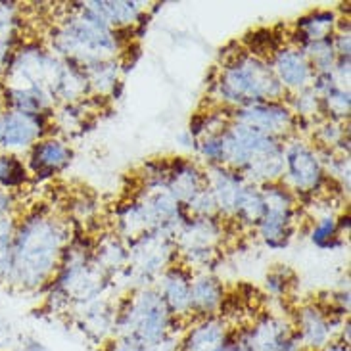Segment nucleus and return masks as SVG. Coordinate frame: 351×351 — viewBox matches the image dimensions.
<instances>
[{
    "instance_id": "nucleus-18",
    "label": "nucleus",
    "mask_w": 351,
    "mask_h": 351,
    "mask_svg": "<svg viewBox=\"0 0 351 351\" xmlns=\"http://www.w3.org/2000/svg\"><path fill=\"white\" fill-rule=\"evenodd\" d=\"M225 290L217 278L211 275H202L190 282V313L202 319L213 317L219 307H223Z\"/></svg>"
},
{
    "instance_id": "nucleus-35",
    "label": "nucleus",
    "mask_w": 351,
    "mask_h": 351,
    "mask_svg": "<svg viewBox=\"0 0 351 351\" xmlns=\"http://www.w3.org/2000/svg\"><path fill=\"white\" fill-rule=\"evenodd\" d=\"M321 351H350V343H343L340 340H332V342Z\"/></svg>"
},
{
    "instance_id": "nucleus-21",
    "label": "nucleus",
    "mask_w": 351,
    "mask_h": 351,
    "mask_svg": "<svg viewBox=\"0 0 351 351\" xmlns=\"http://www.w3.org/2000/svg\"><path fill=\"white\" fill-rule=\"evenodd\" d=\"M85 8L90 10L96 18L102 19L112 29L133 25L143 16L138 2H86Z\"/></svg>"
},
{
    "instance_id": "nucleus-10",
    "label": "nucleus",
    "mask_w": 351,
    "mask_h": 351,
    "mask_svg": "<svg viewBox=\"0 0 351 351\" xmlns=\"http://www.w3.org/2000/svg\"><path fill=\"white\" fill-rule=\"evenodd\" d=\"M294 332L305 351H321L334 340L338 332L334 326V313H326L319 305H304L294 321Z\"/></svg>"
},
{
    "instance_id": "nucleus-25",
    "label": "nucleus",
    "mask_w": 351,
    "mask_h": 351,
    "mask_svg": "<svg viewBox=\"0 0 351 351\" xmlns=\"http://www.w3.org/2000/svg\"><path fill=\"white\" fill-rule=\"evenodd\" d=\"M14 230H16L14 217L4 219V221L0 223V282H4V278H6V275H8Z\"/></svg>"
},
{
    "instance_id": "nucleus-5",
    "label": "nucleus",
    "mask_w": 351,
    "mask_h": 351,
    "mask_svg": "<svg viewBox=\"0 0 351 351\" xmlns=\"http://www.w3.org/2000/svg\"><path fill=\"white\" fill-rule=\"evenodd\" d=\"M173 321L175 317L169 313L162 294L158 290H143L125 309L115 313L114 334H131L154 348L171 336Z\"/></svg>"
},
{
    "instance_id": "nucleus-32",
    "label": "nucleus",
    "mask_w": 351,
    "mask_h": 351,
    "mask_svg": "<svg viewBox=\"0 0 351 351\" xmlns=\"http://www.w3.org/2000/svg\"><path fill=\"white\" fill-rule=\"evenodd\" d=\"M19 348H21V351H50L47 348V343L40 342L35 336H23L19 340Z\"/></svg>"
},
{
    "instance_id": "nucleus-9",
    "label": "nucleus",
    "mask_w": 351,
    "mask_h": 351,
    "mask_svg": "<svg viewBox=\"0 0 351 351\" xmlns=\"http://www.w3.org/2000/svg\"><path fill=\"white\" fill-rule=\"evenodd\" d=\"M234 123L246 125L267 136H280L294 127V114L280 102H256L238 108Z\"/></svg>"
},
{
    "instance_id": "nucleus-16",
    "label": "nucleus",
    "mask_w": 351,
    "mask_h": 351,
    "mask_svg": "<svg viewBox=\"0 0 351 351\" xmlns=\"http://www.w3.org/2000/svg\"><path fill=\"white\" fill-rule=\"evenodd\" d=\"M71 150L66 144L56 138H45L38 141L29 154V167L37 177H52L54 173L62 171L69 163Z\"/></svg>"
},
{
    "instance_id": "nucleus-29",
    "label": "nucleus",
    "mask_w": 351,
    "mask_h": 351,
    "mask_svg": "<svg viewBox=\"0 0 351 351\" xmlns=\"http://www.w3.org/2000/svg\"><path fill=\"white\" fill-rule=\"evenodd\" d=\"M14 2H0V38L14 37V27L18 23Z\"/></svg>"
},
{
    "instance_id": "nucleus-1",
    "label": "nucleus",
    "mask_w": 351,
    "mask_h": 351,
    "mask_svg": "<svg viewBox=\"0 0 351 351\" xmlns=\"http://www.w3.org/2000/svg\"><path fill=\"white\" fill-rule=\"evenodd\" d=\"M66 244V228L47 215H29L16 225L6 285L35 290L52 275Z\"/></svg>"
},
{
    "instance_id": "nucleus-2",
    "label": "nucleus",
    "mask_w": 351,
    "mask_h": 351,
    "mask_svg": "<svg viewBox=\"0 0 351 351\" xmlns=\"http://www.w3.org/2000/svg\"><path fill=\"white\" fill-rule=\"evenodd\" d=\"M223 163L244 173L254 182H273L285 175V144L273 136L232 123L221 133Z\"/></svg>"
},
{
    "instance_id": "nucleus-13",
    "label": "nucleus",
    "mask_w": 351,
    "mask_h": 351,
    "mask_svg": "<svg viewBox=\"0 0 351 351\" xmlns=\"http://www.w3.org/2000/svg\"><path fill=\"white\" fill-rule=\"evenodd\" d=\"M271 67H273V73L280 85L285 88H294L298 93L309 88L311 81L315 79L313 67L309 64L307 56L302 52V48L276 50Z\"/></svg>"
},
{
    "instance_id": "nucleus-3",
    "label": "nucleus",
    "mask_w": 351,
    "mask_h": 351,
    "mask_svg": "<svg viewBox=\"0 0 351 351\" xmlns=\"http://www.w3.org/2000/svg\"><path fill=\"white\" fill-rule=\"evenodd\" d=\"M52 47L60 54L81 62L83 67H88L112 60L119 48V40L115 37L114 29L108 27L83 4L77 16L66 19V23L58 29L56 37L52 38Z\"/></svg>"
},
{
    "instance_id": "nucleus-7",
    "label": "nucleus",
    "mask_w": 351,
    "mask_h": 351,
    "mask_svg": "<svg viewBox=\"0 0 351 351\" xmlns=\"http://www.w3.org/2000/svg\"><path fill=\"white\" fill-rule=\"evenodd\" d=\"M45 134V114H27L6 110L0 112V150H27Z\"/></svg>"
},
{
    "instance_id": "nucleus-4",
    "label": "nucleus",
    "mask_w": 351,
    "mask_h": 351,
    "mask_svg": "<svg viewBox=\"0 0 351 351\" xmlns=\"http://www.w3.org/2000/svg\"><path fill=\"white\" fill-rule=\"evenodd\" d=\"M217 93L223 102L242 108L256 102H276L285 95V86L263 58L242 54L223 69Z\"/></svg>"
},
{
    "instance_id": "nucleus-22",
    "label": "nucleus",
    "mask_w": 351,
    "mask_h": 351,
    "mask_svg": "<svg viewBox=\"0 0 351 351\" xmlns=\"http://www.w3.org/2000/svg\"><path fill=\"white\" fill-rule=\"evenodd\" d=\"M115 313L110 311L104 304H86L85 311L81 315V326L83 332H86L90 338H95L96 342H104L110 334L114 332Z\"/></svg>"
},
{
    "instance_id": "nucleus-34",
    "label": "nucleus",
    "mask_w": 351,
    "mask_h": 351,
    "mask_svg": "<svg viewBox=\"0 0 351 351\" xmlns=\"http://www.w3.org/2000/svg\"><path fill=\"white\" fill-rule=\"evenodd\" d=\"M12 206H14V198H12V194L10 192H4V190H0V223L4 221V219L12 217Z\"/></svg>"
},
{
    "instance_id": "nucleus-30",
    "label": "nucleus",
    "mask_w": 351,
    "mask_h": 351,
    "mask_svg": "<svg viewBox=\"0 0 351 351\" xmlns=\"http://www.w3.org/2000/svg\"><path fill=\"white\" fill-rule=\"evenodd\" d=\"M16 343V330L8 319L0 317V351L10 350Z\"/></svg>"
},
{
    "instance_id": "nucleus-33",
    "label": "nucleus",
    "mask_w": 351,
    "mask_h": 351,
    "mask_svg": "<svg viewBox=\"0 0 351 351\" xmlns=\"http://www.w3.org/2000/svg\"><path fill=\"white\" fill-rule=\"evenodd\" d=\"M12 38H0V71H6L10 58H12Z\"/></svg>"
},
{
    "instance_id": "nucleus-31",
    "label": "nucleus",
    "mask_w": 351,
    "mask_h": 351,
    "mask_svg": "<svg viewBox=\"0 0 351 351\" xmlns=\"http://www.w3.org/2000/svg\"><path fill=\"white\" fill-rule=\"evenodd\" d=\"M342 136H343V131L338 127V125L334 123V121H328V123L324 125L323 129H321V138H323L324 143L328 144V146H334V144L338 143Z\"/></svg>"
},
{
    "instance_id": "nucleus-23",
    "label": "nucleus",
    "mask_w": 351,
    "mask_h": 351,
    "mask_svg": "<svg viewBox=\"0 0 351 351\" xmlns=\"http://www.w3.org/2000/svg\"><path fill=\"white\" fill-rule=\"evenodd\" d=\"M336 25V14L334 12H313L298 21V29L304 37V43L311 40H323L332 35V29Z\"/></svg>"
},
{
    "instance_id": "nucleus-20",
    "label": "nucleus",
    "mask_w": 351,
    "mask_h": 351,
    "mask_svg": "<svg viewBox=\"0 0 351 351\" xmlns=\"http://www.w3.org/2000/svg\"><path fill=\"white\" fill-rule=\"evenodd\" d=\"M206 182L208 180L204 179V175L196 169V165L179 162L173 169L167 171L165 189L179 204L189 206L190 199L208 186Z\"/></svg>"
},
{
    "instance_id": "nucleus-36",
    "label": "nucleus",
    "mask_w": 351,
    "mask_h": 351,
    "mask_svg": "<svg viewBox=\"0 0 351 351\" xmlns=\"http://www.w3.org/2000/svg\"><path fill=\"white\" fill-rule=\"evenodd\" d=\"M223 351H238V346H237V336H232L230 340H228V343L225 346V350Z\"/></svg>"
},
{
    "instance_id": "nucleus-11",
    "label": "nucleus",
    "mask_w": 351,
    "mask_h": 351,
    "mask_svg": "<svg viewBox=\"0 0 351 351\" xmlns=\"http://www.w3.org/2000/svg\"><path fill=\"white\" fill-rule=\"evenodd\" d=\"M177 237L190 263H208L221 237V228L213 217H198L184 223Z\"/></svg>"
},
{
    "instance_id": "nucleus-6",
    "label": "nucleus",
    "mask_w": 351,
    "mask_h": 351,
    "mask_svg": "<svg viewBox=\"0 0 351 351\" xmlns=\"http://www.w3.org/2000/svg\"><path fill=\"white\" fill-rule=\"evenodd\" d=\"M265 202V213L259 221V234L271 247L286 246L292 234V219H294V199L292 194L282 186L269 182L261 190Z\"/></svg>"
},
{
    "instance_id": "nucleus-15",
    "label": "nucleus",
    "mask_w": 351,
    "mask_h": 351,
    "mask_svg": "<svg viewBox=\"0 0 351 351\" xmlns=\"http://www.w3.org/2000/svg\"><path fill=\"white\" fill-rule=\"evenodd\" d=\"M244 186H246V182L242 180V177L238 173L230 171L227 167H221V165L211 167L208 189L213 194L217 211H223L225 215H234L237 204Z\"/></svg>"
},
{
    "instance_id": "nucleus-12",
    "label": "nucleus",
    "mask_w": 351,
    "mask_h": 351,
    "mask_svg": "<svg viewBox=\"0 0 351 351\" xmlns=\"http://www.w3.org/2000/svg\"><path fill=\"white\" fill-rule=\"evenodd\" d=\"M171 237L173 234L165 230L146 232L144 237H138L136 244L131 247L129 259L141 275L152 276L162 271L171 256Z\"/></svg>"
},
{
    "instance_id": "nucleus-17",
    "label": "nucleus",
    "mask_w": 351,
    "mask_h": 351,
    "mask_svg": "<svg viewBox=\"0 0 351 351\" xmlns=\"http://www.w3.org/2000/svg\"><path fill=\"white\" fill-rule=\"evenodd\" d=\"M292 332H294L292 324L285 323L282 319L265 315L247 332L240 334V336L250 343V348L254 351H278L280 343L285 342Z\"/></svg>"
},
{
    "instance_id": "nucleus-26",
    "label": "nucleus",
    "mask_w": 351,
    "mask_h": 351,
    "mask_svg": "<svg viewBox=\"0 0 351 351\" xmlns=\"http://www.w3.org/2000/svg\"><path fill=\"white\" fill-rule=\"evenodd\" d=\"M127 259V252L125 247L117 242V240H112L104 246L98 250V265L102 269H114V267H119Z\"/></svg>"
},
{
    "instance_id": "nucleus-19",
    "label": "nucleus",
    "mask_w": 351,
    "mask_h": 351,
    "mask_svg": "<svg viewBox=\"0 0 351 351\" xmlns=\"http://www.w3.org/2000/svg\"><path fill=\"white\" fill-rule=\"evenodd\" d=\"M190 275L180 267H173L163 275L160 294L175 319L190 315Z\"/></svg>"
},
{
    "instance_id": "nucleus-8",
    "label": "nucleus",
    "mask_w": 351,
    "mask_h": 351,
    "mask_svg": "<svg viewBox=\"0 0 351 351\" xmlns=\"http://www.w3.org/2000/svg\"><path fill=\"white\" fill-rule=\"evenodd\" d=\"M285 175L298 192H313L324 179L323 162L307 144H288L285 148Z\"/></svg>"
},
{
    "instance_id": "nucleus-24",
    "label": "nucleus",
    "mask_w": 351,
    "mask_h": 351,
    "mask_svg": "<svg viewBox=\"0 0 351 351\" xmlns=\"http://www.w3.org/2000/svg\"><path fill=\"white\" fill-rule=\"evenodd\" d=\"M263 213H265V202H263L261 190L246 184L240 194L234 215L247 225H259V221L263 219Z\"/></svg>"
},
{
    "instance_id": "nucleus-14",
    "label": "nucleus",
    "mask_w": 351,
    "mask_h": 351,
    "mask_svg": "<svg viewBox=\"0 0 351 351\" xmlns=\"http://www.w3.org/2000/svg\"><path fill=\"white\" fill-rule=\"evenodd\" d=\"M230 338L232 334L227 321L213 315L190 326L179 343V351H223Z\"/></svg>"
},
{
    "instance_id": "nucleus-28",
    "label": "nucleus",
    "mask_w": 351,
    "mask_h": 351,
    "mask_svg": "<svg viewBox=\"0 0 351 351\" xmlns=\"http://www.w3.org/2000/svg\"><path fill=\"white\" fill-rule=\"evenodd\" d=\"M225 131V129H223ZM221 131V133H223ZM221 133L208 134L202 143H199V154L211 163H223V138Z\"/></svg>"
},
{
    "instance_id": "nucleus-27",
    "label": "nucleus",
    "mask_w": 351,
    "mask_h": 351,
    "mask_svg": "<svg viewBox=\"0 0 351 351\" xmlns=\"http://www.w3.org/2000/svg\"><path fill=\"white\" fill-rule=\"evenodd\" d=\"M336 234H338V221H336L334 215H326L315 225L313 232H311V240L317 246L326 247L332 244Z\"/></svg>"
}]
</instances>
